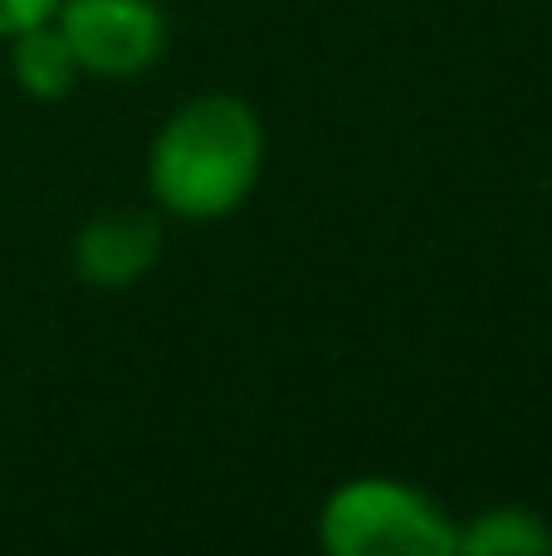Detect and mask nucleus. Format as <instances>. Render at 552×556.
<instances>
[{"instance_id":"f257e3e1","label":"nucleus","mask_w":552,"mask_h":556,"mask_svg":"<svg viewBox=\"0 0 552 556\" xmlns=\"http://www.w3.org/2000/svg\"><path fill=\"white\" fill-rule=\"evenodd\" d=\"M264 172V127L244 98L201 93L181 103L147 147V195L162 215L211 225L235 215Z\"/></svg>"},{"instance_id":"f03ea898","label":"nucleus","mask_w":552,"mask_h":556,"mask_svg":"<svg viewBox=\"0 0 552 556\" xmlns=\"http://www.w3.org/2000/svg\"><path fill=\"white\" fill-rule=\"evenodd\" d=\"M318 542L333 556H455V518L416 483L362 473L323 498Z\"/></svg>"},{"instance_id":"7ed1b4c3","label":"nucleus","mask_w":552,"mask_h":556,"mask_svg":"<svg viewBox=\"0 0 552 556\" xmlns=\"http://www.w3.org/2000/svg\"><path fill=\"white\" fill-rule=\"evenodd\" d=\"M54 25L93 78H137L166 54V15L156 0H64Z\"/></svg>"},{"instance_id":"20e7f679","label":"nucleus","mask_w":552,"mask_h":556,"mask_svg":"<svg viewBox=\"0 0 552 556\" xmlns=\"http://www.w3.org/2000/svg\"><path fill=\"white\" fill-rule=\"evenodd\" d=\"M162 260V225L147 211H103L74 235L68 264L74 278L98 293L142 283Z\"/></svg>"},{"instance_id":"39448f33","label":"nucleus","mask_w":552,"mask_h":556,"mask_svg":"<svg viewBox=\"0 0 552 556\" xmlns=\"http://www.w3.org/2000/svg\"><path fill=\"white\" fill-rule=\"evenodd\" d=\"M5 45H10V78H15L20 93L35 98V103H64V98L74 93V84L84 78L64 29H59L54 20L20 29Z\"/></svg>"},{"instance_id":"423d86ee","label":"nucleus","mask_w":552,"mask_h":556,"mask_svg":"<svg viewBox=\"0 0 552 556\" xmlns=\"http://www.w3.org/2000/svg\"><path fill=\"white\" fill-rule=\"evenodd\" d=\"M552 528L543 513L524 503H499L475 513L469 522H455V556H548Z\"/></svg>"},{"instance_id":"0eeeda50","label":"nucleus","mask_w":552,"mask_h":556,"mask_svg":"<svg viewBox=\"0 0 552 556\" xmlns=\"http://www.w3.org/2000/svg\"><path fill=\"white\" fill-rule=\"evenodd\" d=\"M64 0H0V39L20 35L29 25H45V20L59 15Z\"/></svg>"}]
</instances>
